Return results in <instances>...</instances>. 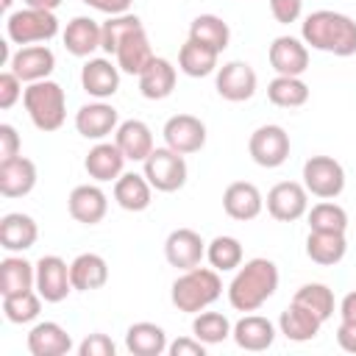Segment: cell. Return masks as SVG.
Wrapping results in <instances>:
<instances>
[{
	"mask_svg": "<svg viewBox=\"0 0 356 356\" xmlns=\"http://www.w3.org/2000/svg\"><path fill=\"white\" fill-rule=\"evenodd\" d=\"M36 186V164L25 156H14L0 161V195L3 197H25Z\"/></svg>",
	"mask_w": 356,
	"mask_h": 356,
	"instance_id": "cell-24",
	"label": "cell"
},
{
	"mask_svg": "<svg viewBox=\"0 0 356 356\" xmlns=\"http://www.w3.org/2000/svg\"><path fill=\"white\" fill-rule=\"evenodd\" d=\"M175 67L167 61V58H161V56H156L150 64H147V70L139 75V92H142V97H147V100H164V97H170L172 95V89H175Z\"/></svg>",
	"mask_w": 356,
	"mask_h": 356,
	"instance_id": "cell-35",
	"label": "cell"
},
{
	"mask_svg": "<svg viewBox=\"0 0 356 356\" xmlns=\"http://www.w3.org/2000/svg\"><path fill=\"white\" fill-rule=\"evenodd\" d=\"M167 331L156 323H134L128 325L125 331V348L134 353V356H161L167 353Z\"/></svg>",
	"mask_w": 356,
	"mask_h": 356,
	"instance_id": "cell-32",
	"label": "cell"
},
{
	"mask_svg": "<svg viewBox=\"0 0 356 356\" xmlns=\"http://www.w3.org/2000/svg\"><path fill=\"white\" fill-rule=\"evenodd\" d=\"M222 209L231 220H239V222H248V220H256L264 209V197L259 192L256 184L250 181H234L225 186L222 192Z\"/></svg>",
	"mask_w": 356,
	"mask_h": 356,
	"instance_id": "cell-20",
	"label": "cell"
},
{
	"mask_svg": "<svg viewBox=\"0 0 356 356\" xmlns=\"http://www.w3.org/2000/svg\"><path fill=\"white\" fill-rule=\"evenodd\" d=\"M206 259L209 264L217 270V273H231L242 264L245 253H242V242L236 236H228V234H220L214 236L209 245H206Z\"/></svg>",
	"mask_w": 356,
	"mask_h": 356,
	"instance_id": "cell-38",
	"label": "cell"
},
{
	"mask_svg": "<svg viewBox=\"0 0 356 356\" xmlns=\"http://www.w3.org/2000/svg\"><path fill=\"white\" fill-rule=\"evenodd\" d=\"M22 106H25L31 122L44 134L58 131L67 120V95H64L61 83H56L50 78L28 83L25 95H22Z\"/></svg>",
	"mask_w": 356,
	"mask_h": 356,
	"instance_id": "cell-4",
	"label": "cell"
},
{
	"mask_svg": "<svg viewBox=\"0 0 356 356\" xmlns=\"http://www.w3.org/2000/svg\"><path fill=\"white\" fill-rule=\"evenodd\" d=\"M339 317H342V320L356 323V289H353V292H348V295L339 300Z\"/></svg>",
	"mask_w": 356,
	"mask_h": 356,
	"instance_id": "cell-51",
	"label": "cell"
},
{
	"mask_svg": "<svg viewBox=\"0 0 356 356\" xmlns=\"http://www.w3.org/2000/svg\"><path fill=\"white\" fill-rule=\"evenodd\" d=\"M8 70L17 72L22 83H36L50 78V72L56 70V56L47 44H25L17 53H11Z\"/></svg>",
	"mask_w": 356,
	"mask_h": 356,
	"instance_id": "cell-15",
	"label": "cell"
},
{
	"mask_svg": "<svg viewBox=\"0 0 356 356\" xmlns=\"http://www.w3.org/2000/svg\"><path fill=\"white\" fill-rule=\"evenodd\" d=\"M42 312V295L36 289L28 292H17V295H6L3 298V314L8 323L14 325H28L39 317Z\"/></svg>",
	"mask_w": 356,
	"mask_h": 356,
	"instance_id": "cell-40",
	"label": "cell"
},
{
	"mask_svg": "<svg viewBox=\"0 0 356 356\" xmlns=\"http://www.w3.org/2000/svg\"><path fill=\"white\" fill-rule=\"evenodd\" d=\"M267 211L278 222H295L309 211V192L298 181H281L267 192Z\"/></svg>",
	"mask_w": 356,
	"mask_h": 356,
	"instance_id": "cell-10",
	"label": "cell"
},
{
	"mask_svg": "<svg viewBox=\"0 0 356 356\" xmlns=\"http://www.w3.org/2000/svg\"><path fill=\"white\" fill-rule=\"evenodd\" d=\"M67 53L78 56V58H92L95 50H100L103 44V25L95 22L92 17H72L61 33Z\"/></svg>",
	"mask_w": 356,
	"mask_h": 356,
	"instance_id": "cell-21",
	"label": "cell"
},
{
	"mask_svg": "<svg viewBox=\"0 0 356 356\" xmlns=\"http://www.w3.org/2000/svg\"><path fill=\"white\" fill-rule=\"evenodd\" d=\"M11 3H14V0H0V6H3V8H6V11H8V8H11Z\"/></svg>",
	"mask_w": 356,
	"mask_h": 356,
	"instance_id": "cell-53",
	"label": "cell"
},
{
	"mask_svg": "<svg viewBox=\"0 0 356 356\" xmlns=\"http://www.w3.org/2000/svg\"><path fill=\"white\" fill-rule=\"evenodd\" d=\"M270 14L281 25L298 22L303 14V0H270Z\"/></svg>",
	"mask_w": 356,
	"mask_h": 356,
	"instance_id": "cell-46",
	"label": "cell"
},
{
	"mask_svg": "<svg viewBox=\"0 0 356 356\" xmlns=\"http://www.w3.org/2000/svg\"><path fill=\"white\" fill-rule=\"evenodd\" d=\"M217 61H220V53L195 39H186L178 50V70L189 78H206V75L217 72V67H220Z\"/></svg>",
	"mask_w": 356,
	"mask_h": 356,
	"instance_id": "cell-33",
	"label": "cell"
},
{
	"mask_svg": "<svg viewBox=\"0 0 356 356\" xmlns=\"http://www.w3.org/2000/svg\"><path fill=\"white\" fill-rule=\"evenodd\" d=\"M189 39H195L200 44H209L217 53H222L228 47V42H231V28L217 14H197L189 22Z\"/></svg>",
	"mask_w": 356,
	"mask_h": 356,
	"instance_id": "cell-36",
	"label": "cell"
},
{
	"mask_svg": "<svg viewBox=\"0 0 356 356\" xmlns=\"http://www.w3.org/2000/svg\"><path fill=\"white\" fill-rule=\"evenodd\" d=\"M153 58H156V53H153V44H150L145 28L134 31L131 36H125L122 44H120L117 53H114V61H117L120 72H125V75H136V78L147 70V64H150Z\"/></svg>",
	"mask_w": 356,
	"mask_h": 356,
	"instance_id": "cell-25",
	"label": "cell"
},
{
	"mask_svg": "<svg viewBox=\"0 0 356 356\" xmlns=\"http://www.w3.org/2000/svg\"><path fill=\"white\" fill-rule=\"evenodd\" d=\"M81 3H86L89 8H95V11H100V14L117 17V14H128L134 0H81Z\"/></svg>",
	"mask_w": 356,
	"mask_h": 356,
	"instance_id": "cell-49",
	"label": "cell"
},
{
	"mask_svg": "<svg viewBox=\"0 0 356 356\" xmlns=\"http://www.w3.org/2000/svg\"><path fill=\"white\" fill-rule=\"evenodd\" d=\"M125 156L122 150L117 147V142H97L95 147H89L86 159H83V170L92 181L97 184H108V181H117L125 170Z\"/></svg>",
	"mask_w": 356,
	"mask_h": 356,
	"instance_id": "cell-19",
	"label": "cell"
},
{
	"mask_svg": "<svg viewBox=\"0 0 356 356\" xmlns=\"http://www.w3.org/2000/svg\"><path fill=\"white\" fill-rule=\"evenodd\" d=\"M206 342H200L195 334L192 337H178L167 345V353L170 356H206Z\"/></svg>",
	"mask_w": 356,
	"mask_h": 356,
	"instance_id": "cell-47",
	"label": "cell"
},
{
	"mask_svg": "<svg viewBox=\"0 0 356 356\" xmlns=\"http://www.w3.org/2000/svg\"><path fill=\"white\" fill-rule=\"evenodd\" d=\"M231 331H234V325H231V320L222 314V312H197L195 314V320H192V334L200 339V342H206V345H220V342H225L228 337H231Z\"/></svg>",
	"mask_w": 356,
	"mask_h": 356,
	"instance_id": "cell-41",
	"label": "cell"
},
{
	"mask_svg": "<svg viewBox=\"0 0 356 356\" xmlns=\"http://www.w3.org/2000/svg\"><path fill=\"white\" fill-rule=\"evenodd\" d=\"M39 239V225L31 214L22 211H8L0 220V245L8 253H22L28 248H33Z\"/></svg>",
	"mask_w": 356,
	"mask_h": 356,
	"instance_id": "cell-22",
	"label": "cell"
},
{
	"mask_svg": "<svg viewBox=\"0 0 356 356\" xmlns=\"http://www.w3.org/2000/svg\"><path fill=\"white\" fill-rule=\"evenodd\" d=\"M278 289V267L275 261L256 256L236 267L231 284H228V303L231 309L248 314L259 312Z\"/></svg>",
	"mask_w": 356,
	"mask_h": 356,
	"instance_id": "cell-2",
	"label": "cell"
},
{
	"mask_svg": "<svg viewBox=\"0 0 356 356\" xmlns=\"http://www.w3.org/2000/svg\"><path fill=\"white\" fill-rule=\"evenodd\" d=\"M58 33V19L56 11H44V8H19L11 11L6 17V36L11 44H44Z\"/></svg>",
	"mask_w": 356,
	"mask_h": 356,
	"instance_id": "cell-5",
	"label": "cell"
},
{
	"mask_svg": "<svg viewBox=\"0 0 356 356\" xmlns=\"http://www.w3.org/2000/svg\"><path fill=\"white\" fill-rule=\"evenodd\" d=\"M164 145L189 156V153H197L203 145H206V122L195 114H172L164 128Z\"/></svg>",
	"mask_w": 356,
	"mask_h": 356,
	"instance_id": "cell-12",
	"label": "cell"
},
{
	"mask_svg": "<svg viewBox=\"0 0 356 356\" xmlns=\"http://www.w3.org/2000/svg\"><path fill=\"white\" fill-rule=\"evenodd\" d=\"M300 39L312 50L348 58L356 53V19L331 8L312 11L300 22Z\"/></svg>",
	"mask_w": 356,
	"mask_h": 356,
	"instance_id": "cell-1",
	"label": "cell"
},
{
	"mask_svg": "<svg viewBox=\"0 0 356 356\" xmlns=\"http://www.w3.org/2000/svg\"><path fill=\"white\" fill-rule=\"evenodd\" d=\"M22 95H25V89H22L19 75L11 70H3L0 72V108H11Z\"/></svg>",
	"mask_w": 356,
	"mask_h": 356,
	"instance_id": "cell-45",
	"label": "cell"
},
{
	"mask_svg": "<svg viewBox=\"0 0 356 356\" xmlns=\"http://www.w3.org/2000/svg\"><path fill=\"white\" fill-rule=\"evenodd\" d=\"M306 217H309V231H337V234L348 231V211L334 200L314 203L306 211Z\"/></svg>",
	"mask_w": 356,
	"mask_h": 356,
	"instance_id": "cell-42",
	"label": "cell"
},
{
	"mask_svg": "<svg viewBox=\"0 0 356 356\" xmlns=\"http://www.w3.org/2000/svg\"><path fill=\"white\" fill-rule=\"evenodd\" d=\"M81 86L95 100H108L120 89V67L111 58H89L81 67Z\"/></svg>",
	"mask_w": 356,
	"mask_h": 356,
	"instance_id": "cell-17",
	"label": "cell"
},
{
	"mask_svg": "<svg viewBox=\"0 0 356 356\" xmlns=\"http://www.w3.org/2000/svg\"><path fill=\"white\" fill-rule=\"evenodd\" d=\"M67 209H70V217L81 225H97L106 211H108V197L106 192L95 184H78L70 197H67Z\"/></svg>",
	"mask_w": 356,
	"mask_h": 356,
	"instance_id": "cell-18",
	"label": "cell"
},
{
	"mask_svg": "<svg viewBox=\"0 0 356 356\" xmlns=\"http://www.w3.org/2000/svg\"><path fill=\"white\" fill-rule=\"evenodd\" d=\"M270 67L275 75H303L309 70V47L298 36H275L267 50Z\"/></svg>",
	"mask_w": 356,
	"mask_h": 356,
	"instance_id": "cell-16",
	"label": "cell"
},
{
	"mask_svg": "<svg viewBox=\"0 0 356 356\" xmlns=\"http://www.w3.org/2000/svg\"><path fill=\"white\" fill-rule=\"evenodd\" d=\"M28 350L31 356H64L72 350V337L56 320H42L28 331Z\"/></svg>",
	"mask_w": 356,
	"mask_h": 356,
	"instance_id": "cell-23",
	"label": "cell"
},
{
	"mask_svg": "<svg viewBox=\"0 0 356 356\" xmlns=\"http://www.w3.org/2000/svg\"><path fill=\"white\" fill-rule=\"evenodd\" d=\"M337 342L345 353H356V323L342 320L339 328H337Z\"/></svg>",
	"mask_w": 356,
	"mask_h": 356,
	"instance_id": "cell-50",
	"label": "cell"
},
{
	"mask_svg": "<svg viewBox=\"0 0 356 356\" xmlns=\"http://www.w3.org/2000/svg\"><path fill=\"white\" fill-rule=\"evenodd\" d=\"M114 142L128 161H145L153 153V131L142 120H122L114 131Z\"/></svg>",
	"mask_w": 356,
	"mask_h": 356,
	"instance_id": "cell-26",
	"label": "cell"
},
{
	"mask_svg": "<svg viewBox=\"0 0 356 356\" xmlns=\"http://www.w3.org/2000/svg\"><path fill=\"white\" fill-rule=\"evenodd\" d=\"M36 289V264H31L28 259L11 253L0 261V295H17V292H28Z\"/></svg>",
	"mask_w": 356,
	"mask_h": 356,
	"instance_id": "cell-34",
	"label": "cell"
},
{
	"mask_svg": "<svg viewBox=\"0 0 356 356\" xmlns=\"http://www.w3.org/2000/svg\"><path fill=\"white\" fill-rule=\"evenodd\" d=\"M114 200L125 211H145L153 203V186L145 172H122L114 181Z\"/></svg>",
	"mask_w": 356,
	"mask_h": 356,
	"instance_id": "cell-28",
	"label": "cell"
},
{
	"mask_svg": "<svg viewBox=\"0 0 356 356\" xmlns=\"http://www.w3.org/2000/svg\"><path fill=\"white\" fill-rule=\"evenodd\" d=\"M234 342L242 348V350H250V353H259V350H267L273 342H275V325L261 317V314H245L234 323V331H231Z\"/></svg>",
	"mask_w": 356,
	"mask_h": 356,
	"instance_id": "cell-27",
	"label": "cell"
},
{
	"mask_svg": "<svg viewBox=\"0 0 356 356\" xmlns=\"http://www.w3.org/2000/svg\"><path fill=\"white\" fill-rule=\"evenodd\" d=\"M220 295H222L220 273L214 267H200V264L192 270H181V275L172 281L170 289L172 306L184 314H197L209 309Z\"/></svg>",
	"mask_w": 356,
	"mask_h": 356,
	"instance_id": "cell-3",
	"label": "cell"
},
{
	"mask_svg": "<svg viewBox=\"0 0 356 356\" xmlns=\"http://www.w3.org/2000/svg\"><path fill=\"white\" fill-rule=\"evenodd\" d=\"M303 186L320 200H334L345 189V167L334 156H309L303 161Z\"/></svg>",
	"mask_w": 356,
	"mask_h": 356,
	"instance_id": "cell-7",
	"label": "cell"
},
{
	"mask_svg": "<svg viewBox=\"0 0 356 356\" xmlns=\"http://www.w3.org/2000/svg\"><path fill=\"white\" fill-rule=\"evenodd\" d=\"M103 25V44H100V50H106L108 56H114L117 53V47L122 44V39L125 36H131L134 31H139V28H145L142 25V19L136 17V14H117V17H108L106 22H100Z\"/></svg>",
	"mask_w": 356,
	"mask_h": 356,
	"instance_id": "cell-43",
	"label": "cell"
},
{
	"mask_svg": "<svg viewBox=\"0 0 356 356\" xmlns=\"http://www.w3.org/2000/svg\"><path fill=\"white\" fill-rule=\"evenodd\" d=\"M36 292L44 303H61L72 292L70 264L61 256H42L36 261Z\"/></svg>",
	"mask_w": 356,
	"mask_h": 356,
	"instance_id": "cell-11",
	"label": "cell"
},
{
	"mask_svg": "<svg viewBox=\"0 0 356 356\" xmlns=\"http://www.w3.org/2000/svg\"><path fill=\"white\" fill-rule=\"evenodd\" d=\"M25 6L31 8H44V11H56L61 6V0H25Z\"/></svg>",
	"mask_w": 356,
	"mask_h": 356,
	"instance_id": "cell-52",
	"label": "cell"
},
{
	"mask_svg": "<svg viewBox=\"0 0 356 356\" xmlns=\"http://www.w3.org/2000/svg\"><path fill=\"white\" fill-rule=\"evenodd\" d=\"M19 156V134L11 122H0V161Z\"/></svg>",
	"mask_w": 356,
	"mask_h": 356,
	"instance_id": "cell-48",
	"label": "cell"
},
{
	"mask_svg": "<svg viewBox=\"0 0 356 356\" xmlns=\"http://www.w3.org/2000/svg\"><path fill=\"white\" fill-rule=\"evenodd\" d=\"M267 97L278 108H300L309 100V86L298 75H275L267 83Z\"/></svg>",
	"mask_w": 356,
	"mask_h": 356,
	"instance_id": "cell-37",
	"label": "cell"
},
{
	"mask_svg": "<svg viewBox=\"0 0 356 356\" xmlns=\"http://www.w3.org/2000/svg\"><path fill=\"white\" fill-rule=\"evenodd\" d=\"M320 328H323V320L300 303H289L278 317V331L289 342H309L320 334Z\"/></svg>",
	"mask_w": 356,
	"mask_h": 356,
	"instance_id": "cell-30",
	"label": "cell"
},
{
	"mask_svg": "<svg viewBox=\"0 0 356 356\" xmlns=\"http://www.w3.org/2000/svg\"><path fill=\"white\" fill-rule=\"evenodd\" d=\"M289 150H292V142H289V134L275 125V122H267V125H259L250 139H248V153L250 159L264 167V170H275L281 167L286 159H289Z\"/></svg>",
	"mask_w": 356,
	"mask_h": 356,
	"instance_id": "cell-8",
	"label": "cell"
},
{
	"mask_svg": "<svg viewBox=\"0 0 356 356\" xmlns=\"http://www.w3.org/2000/svg\"><path fill=\"white\" fill-rule=\"evenodd\" d=\"M217 95L228 103H242V100H250L256 95V86H259V78H256V70L248 64V61H225L222 67H217Z\"/></svg>",
	"mask_w": 356,
	"mask_h": 356,
	"instance_id": "cell-9",
	"label": "cell"
},
{
	"mask_svg": "<svg viewBox=\"0 0 356 356\" xmlns=\"http://www.w3.org/2000/svg\"><path fill=\"white\" fill-rule=\"evenodd\" d=\"M203 256H206V242L192 228H175L164 239V259L175 270H192L203 261Z\"/></svg>",
	"mask_w": 356,
	"mask_h": 356,
	"instance_id": "cell-14",
	"label": "cell"
},
{
	"mask_svg": "<svg viewBox=\"0 0 356 356\" xmlns=\"http://www.w3.org/2000/svg\"><path fill=\"white\" fill-rule=\"evenodd\" d=\"M70 278L75 292H95L108 281V264L100 253H81L70 261Z\"/></svg>",
	"mask_w": 356,
	"mask_h": 356,
	"instance_id": "cell-29",
	"label": "cell"
},
{
	"mask_svg": "<svg viewBox=\"0 0 356 356\" xmlns=\"http://www.w3.org/2000/svg\"><path fill=\"white\" fill-rule=\"evenodd\" d=\"M114 353H117V345L111 342L108 334H100V331L86 334L83 342L78 345V356H114Z\"/></svg>",
	"mask_w": 356,
	"mask_h": 356,
	"instance_id": "cell-44",
	"label": "cell"
},
{
	"mask_svg": "<svg viewBox=\"0 0 356 356\" xmlns=\"http://www.w3.org/2000/svg\"><path fill=\"white\" fill-rule=\"evenodd\" d=\"M292 303L306 306V309H309V312H314L323 323H325V320H331V317H334V309H337V300H334L331 286H325V284H320V281L303 284V286L295 292Z\"/></svg>",
	"mask_w": 356,
	"mask_h": 356,
	"instance_id": "cell-39",
	"label": "cell"
},
{
	"mask_svg": "<svg viewBox=\"0 0 356 356\" xmlns=\"http://www.w3.org/2000/svg\"><path fill=\"white\" fill-rule=\"evenodd\" d=\"M348 239L337 231H309L306 236V256L320 267H334L345 259Z\"/></svg>",
	"mask_w": 356,
	"mask_h": 356,
	"instance_id": "cell-31",
	"label": "cell"
},
{
	"mask_svg": "<svg viewBox=\"0 0 356 356\" xmlns=\"http://www.w3.org/2000/svg\"><path fill=\"white\" fill-rule=\"evenodd\" d=\"M120 125V114L111 103L106 100H92V103H83L78 111H75V131L83 136V139H95V142H103L106 136H111Z\"/></svg>",
	"mask_w": 356,
	"mask_h": 356,
	"instance_id": "cell-13",
	"label": "cell"
},
{
	"mask_svg": "<svg viewBox=\"0 0 356 356\" xmlns=\"http://www.w3.org/2000/svg\"><path fill=\"white\" fill-rule=\"evenodd\" d=\"M142 172L156 192H178L189 178V167H186L184 153H178L167 145L153 147V153L142 161Z\"/></svg>",
	"mask_w": 356,
	"mask_h": 356,
	"instance_id": "cell-6",
	"label": "cell"
}]
</instances>
